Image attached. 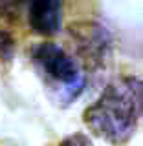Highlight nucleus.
<instances>
[{
    "mask_svg": "<svg viewBox=\"0 0 143 146\" xmlns=\"http://www.w3.org/2000/svg\"><path fill=\"white\" fill-rule=\"evenodd\" d=\"M143 84L140 77L127 75L108 82L95 102L86 108L83 121L88 130L112 146H125L141 122Z\"/></svg>",
    "mask_w": 143,
    "mask_h": 146,
    "instance_id": "nucleus-1",
    "label": "nucleus"
},
{
    "mask_svg": "<svg viewBox=\"0 0 143 146\" xmlns=\"http://www.w3.org/2000/svg\"><path fill=\"white\" fill-rule=\"evenodd\" d=\"M30 57L42 84L48 93L57 99L59 106H68L85 90V70L81 68L79 60L62 46L44 40L31 48Z\"/></svg>",
    "mask_w": 143,
    "mask_h": 146,
    "instance_id": "nucleus-2",
    "label": "nucleus"
},
{
    "mask_svg": "<svg viewBox=\"0 0 143 146\" xmlns=\"http://www.w3.org/2000/svg\"><path fill=\"white\" fill-rule=\"evenodd\" d=\"M68 31L75 44V58L81 60L79 64H83L86 70H101L112 55L110 33L97 22H77L72 24Z\"/></svg>",
    "mask_w": 143,
    "mask_h": 146,
    "instance_id": "nucleus-3",
    "label": "nucleus"
},
{
    "mask_svg": "<svg viewBox=\"0 0 143 146\" xmlns=\"http://www.w3.org/2000/svg\"><path fill=\"white\" fill-rule=\"evenodd\" d=\"M28 22L40 36H53L62 26V0H28Z\"/></svg>",
    "mask_w": 143,
    "mask_h": 146,
    "instance_id": "nucleus-4",
    "label": "nucleus"
},
{
    "mask_svg": "<svg viewBox=\"0 0 143 146\" xmlns=\"http://www.w3.org/2000/svg\"><path fill=\"white\" fill-rule=\"evenodd\" d=\"M24 6H28V0H0V18L9 22L17 20Z\"/></svg>",
    "mask_w": 143,
    "mask_h": 146,
    "instance_id": "nucleus-5",
    "label": "nucleus"
},
{
    "mask_svg": "<svg viewBox=\"0 0 143 146\" xmlns=\"http://www.w3.org/2000/svg\"><path fill=\"white\" fill-rule=\"evenodd\" d=\"M15 55V40L7 31L0 29V60L7 62Z\"/></svg>",
    "mask_w": 143,
    "mask_h": 146,
    "instance_id": "nucleus-6",
    "label": "nucleus"
},
{
    "mask_svg": "<svg viewBox=\"0 0 143 146\" xmlns=\"http://www.w3.org/2000/svg\"><path fill=\"white\" fill-rule=\"evenodd\" d=\"M57 146H94V144H92L88 135H85V133H72V135L64 137Z\"/></svg>",
    "mask_w": 143,
    "mask_h": 146,
    "instance_id": "nucleus-7",
    "label": "nucleus"
}]
</instances>
